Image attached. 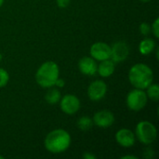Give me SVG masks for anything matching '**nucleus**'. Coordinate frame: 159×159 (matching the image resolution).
Instances as JSON below:
<instances>
[{"instance_id": "f257e3e1", "label": "nucleus", "mask_w": 159, "mask_h": 159, "mask_svg": "<svg viewBox=\"0 0 159 159\" xmlns=\"http://www.w3.org/2000/svg\"><path fill=\"white\" fill-rule=\"evenodd\" d=\"M71 141V136L68 131L62 129H57L46 136L44 145L46 150L51 154H61L70 147Z\"/></svg>"}, {"instance_id": "f03ea898", "label": "nucleus", "mask_w": 159, "mask_h": 159, "mask_svg": "<svg viewBox=\"0 0 159 159\" xmlns=\"http://www.w3.org/2000/svg\"><path fill=\"white\" fill-rule=\"evenodd\" d=\"M129 80L135 89H146L154 80L153 70L144 63L134 64L129 72Z\"/></svg>"}, {"instance_id": "7ed1b4c3", "label": "nucleus", "mask_w": 159, "mask_h": 159, "mask_svg": "<svg viewBox=\"0 0 159 159\" xmlns=\"http://www.w3.org/2000/svg\"><path fill=\"white\" fill-rule=\"evenodd\" d=\"M60 76V69L56 62L48 61L40 65L35 74L36 83L44 88L49 89L55 85L56 80Z\"/></svg>"}, {"instance_id": "20e7f679", "label": "nucleus", "mask_w": 159, "mask_h": 159, "mask_svg": "<svg viewBox=\"0 0 159 159\" xmlns=\"http://www.w3.org/2000/svg\"><path fill=\"white\" fill-rule=\"evenodd\" d=\"M135 136L143 144L149 145L156 141L157 137V130L154 124L144 120L137 124L135 129Z\"/></svg>"}, {"instance_id": "39448f33", "label": "nucleus", "mask_w": 159, "mask_h": 159, "mask_svg": "<svg viewBox=\"0 0 159 159\" xmlns=\"http://www.w3.org/2000/svg\"><path fill=\"white\" fill-rule=\"evenodd\" d=\"M147 102L148 97L146 95V92L144 91V89H134L129 91L126 99L128 108L134 112L143 110L146 106Z\"/></svg>"}, {"instance_id": "423d86ee", "label": "nucleus", "mask_w": 159, "mask_h": 159, "mask_svg": "<svg viewBox=\"0 0 159 159\" xmlns=\"http://www.w3.org/2000/svg\"><path fill=\"white\" fill-rule=\"evenodd\" d=\"M59 102H60L61 110L64 114L70 116H73L75 113H77L81 106L79 99L73 94H67L63 96L62 98H61Z\"/></svg>"}, {"instance_id": "0eeeda50", "label": "nucleus", "mask_w": 159, "mask_h": 159, "mask_svg": "<svg viewBox=\"0 0 159 159\" xmlns=\"http://www.w3.org/2000/svg\"><path fill=\"white\" fill-rule=\"evenodd\" d=\"M107 92V85L102 80H95L91 82L88 88V96L92 102L102 100Z\"/></svg>"}, {"instance_id": "6e6552de", "label": "nucleus", "mask_w": 159, "mask_h": 159, "mask_svg": "<svg viewBox=\"0 0 159 159\" xmlns=\"http://www.w3.org/2000/svg\"><path fill=\"white\" fill-rule=\"evenodd\" d=\"M90 57H92L95 61H104L110 59L111 56V47L104 42H97L94 43L89 49Z\"/></svg>"}, {"instance_id": "1a4fd4ad", "label": "nucleus", "mask_w": 159, "mask_h": 159, "mask_svg": "<svg viewBox=\"0 0 159 159\" xmlns=\"http://www.w3.org/2000/svg\"><path fill=\"white\" fill-rule=\"evenodd\" d=\"M129 54V48L126 42L118 41L116 42L111 47V56L110 59L116 62L124 61Z\"/></svg>"}, {"instance_id": "9d476101", "label": "nucleus", "mask_w": 159, "mask_h": 159, "mask_svg": "<svg viewBox=\"0 0 159 159\" xmlns=\"http://www.w3.org/2000/svg\"><path fill=\"white\" fill-rule=\"evenodd\" d=\"M93 124L100 128H109L115 122V116L111 111L102 110L93 116Z\"/></svg>"}, {"instance_id": "9b49d317", "label": "nucleus", "mask_w": 159, "mask_h": 159, "mask_svg": "<svg viewBox=\"0 0 159 159\" xmlns=\"http://www.w3.org/2000/svg\"><path fill=\"white\" fill-rule=\"evenodd\" d=\"M116 141L120 146L129 148L135 144L136 136L130 129H121L116 133Z\"/></svg>"}, {"instance_id": "f8f14e48", "label": "nucleus", "mask_w": 159, "mask_h": 159, "mask_svg": "<svg viewBox=\"0 0 159 159\" xmlns=\"http://www.w3.org/2000/svg\"><path fill=\"white\" fill-rule=\"evenodd\" d=\"M98 64L92 57H83L78 61L79 71L86 75H94L97 73Z\"/></svg>"}, {"instance_id": "ddd939ff", "label": "nucleus", "mask_w": 159, "mask_h": 159, "mask_svg": "<svg viewBox=\"0 0 159 159\" xmlns=\"http://www.w3.org/2000/svg\"><path fill=\"white\" fill-rule=\"evenodd\" d=\"M116 69V64L111 59H107L104 61H102L100 64H98L97 67V73L104 78H107L111 76Z\"/></svg>"}, {"instance_id": "4468645a", "label": "nucleus", "mask_w": 159, "mask_h": 159, "mask_svg": "<svg viewBox=\"0 0 159 159\" xmlns=\"http://www.w3.org/2000/svg\"><path fill=\"white\" fill-rule=\"evenodd\" d=\"M156 42L151 38H144L139 45V51L143 55L151 54L156 48Z\"/></svg>"}, {"instance_id": "2eb2a0df", "label": "nucleus", "mask_w": 159, "mask_h": 159, "mask_svg": "<svg viewBox=\"0 0 159 159\" xmlns=\"http://www.w3.org/2000/svg\"><path fill=\"white\" fill-rule=\"evenodd\" d=\"M61 98V94L58 89H50L45 95V100L49 104L58 103L60 102Z\"/></svg>"}, {"instance_id": "dca6fc26", "label": "nucleus", "mask_w": 159, "mask_h": 159, "mask_svg": "<svg viewBox=\"0 0 159 159\" xmlns=\"http://www.w3.org/2000/svg\"><path fill=\"white\" fill-rule=\"evenodd\" d=\"M93 126V121L89 116H82L77 121V127L82 131H88Z\"/></svg>"}, {"instance_id": "f3484780", "label": "nucleus", "mask_w": 159, "mask_h": 159, "mask_svg": "<svg viewBox=\"0 0 159 159\" xmlns=\"http://www.w3.org/2000/svg\"><path fill=\"white\" fill-rule=\"evenodd\" d=\"M147 91H146V95L148 97V99L154 101V102H157L159 100V87L157 84H151L149 87H147Z\"/></svg>"}, {"instance_id": "a211bd4d", "label": "nucleus", "mask_w": 159, "mask_h": 159, "mask_svg": "<svg viewBox=\"0 0 159 159\" xmlns=\"http://www.w3.org/2000/svg\"><path fill=\"white\" fill-rule=\"evenodd\" d=\"M9 81V75L7 71L3 68H0V89L7 86Z\"/></svg>"}, {"instance_id": "6ab92c4d", "label": "nucleus", "mask_w": 159, "mask_h": 159, "mask_svg": "<svg viewBox=\"0 0 159 159\" xmlns=\"http://www.w3.org/2000/svg\"><path fill=\"white\" fill-rule=\"evenodd\" d=\"M140 32L143 35H148L151 32V26L147 22H142L140 25Z\"/></svg>"}, {"instance_id": "aec40b11", "label": "nucleus", "mask_w": 159, "mask_h": 159, "mask_svg": "<svg viewBox=\"0 0 159 159\" xmlns=\"http://www.w3.org/2000/svg\"><path fill=\"white\" fill-rule=\"evenodd\" d=\"M151 30L154 34V35L156 36V38H158L159 37V19L157 18L154 23L152 24V27H151Z\"/></svg>"}, {"instance_id": "412c9836", "label": "nucleus", "mask_w": 159, "mask_h": 159, "mask_svg": "<svg viewBox=\"0 0 159 159\" xmlns=\"http://www.w3.org/2000/svg\"><path fill=\"white\" fill-rule=\"evenodd\" d=\"M71 0H56V3L59 7L61 8H65L70 5Z\"/></svg>"}, {"instance_id": "4be33fe9", "label": "nucleus", "mask_w": 159, "mask_h": 159, "mask_svg": "<svg viewBox=\"0 0 159 159\" xmlns=\"http://www.w3.org/2000/svg\"><path fill=\"white\" fill-rule=\"evenodd\" d=\"M143 157H144L145 158H152V157H154V150L151 149V148H147V149L144 151V153H143Z\"/></svg>"}, {"instance_id": "5701e85b", "label": "nucleus", "mask_w": 159, "mask_h": 159, "mask_svg": "<svg viewBox=\"0 0 159 159\" xmlns=\"http://www.w3.org/2000/svg\"><path fill=\"white\" fill-rule=\"evenodd\" d=\"M64 80H62L61 78H58L57 80H56V82H55V85L54 86H56V87H58V88H63L64 87Z\"/></svg>"}, {"instance_id": "b1692460", "label": "nucleus", "mask_w": 159, "mask_h": 159, "mask_svg": "<svg viewBox=\"0 0 159 159\" xmlns=\"http://www.w3.org/2000/svg\"><path fill=\"white\" fill-rule=\"evenodd\" d=\"M83 157L85 159H95L96 158V157L95 156H93L92 154H90V153H86V154H84L83 155Z\"/></svg>"}, {"instance_id": "393cba45", "label": "nucleus", "mask_w": 159, "mask_h": 159, "mask_svg": "<svg viewBox=\"0 0 159 159\" xmlns=\"http://www.w3.org/2000/svg\"><path fill=\"white\" fill-rule=\"evenodd\" d=\"M122 159H137L136 157H134V156H125V157H121Z\"/></svg>"}, {"instance_id": "a878e982", "label": "nucleus", "mask_w": 159, "mask_h": 159, "mask_svg": "<svg viewBox=\"0 0 159 159\" xmlns=\"http://www.w3.org/2000/svg\"><path fill=\"white\" fill-rule=\"evenodd\" d=\"M3 3H4V0H0V7H2V5H3Z\"/></svg>"}, {"instance_id": "bb28decb", "label": "nucleus", "mask_w": 159, "mask_h": 159, "mask_svg": "<svg viewBox=\"0 0 159 159\" xmlns=\"http://www.w3.org/2000/svg\"><path fill=\"white\" fill-rule=\"evenodd\" d=\"M142 2H144V3H147V2H149V1H151V0H141Z\"/></svg>"}, {"instance_id": "cd10ccee", "label": "nucleus", "mask_w": 159, "mask_h": 159, "mask_svg": "<svg viewBox=\"0 0 159 159\" xmlns=\"http://www.w3.org/2000/svg\"><path fill=\"white\" fill-rule=\"evenodd\" d=\"M2 59H3V56H2V54L0 53V61H2Z\"/></svg>"}, {"instance_id": "c85d7f7f", "label": "nucleus", "mask_w": 159, "mask_h": 159, "mask_svg": "<svg viewBox=\"0 0 159 159\" xmlns=\"http://www.w3.org/2000/svg\"><path fill=\"white\" fill-rule=\"evenodd\" d=\"M3 158V157H2V156H0V159H2Z\"/></svg>"}]
</instances>
